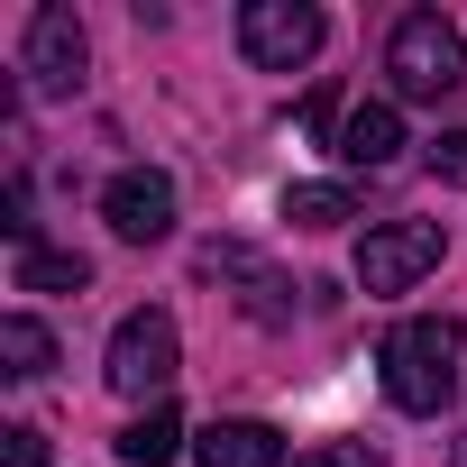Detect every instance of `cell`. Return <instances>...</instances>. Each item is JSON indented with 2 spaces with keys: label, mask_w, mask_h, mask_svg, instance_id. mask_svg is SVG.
I'll return each mask as SVG.
<instances>
[{
  "label": "cell",
  "mask_w": 467,
  "mask_h": 467,
  "mask_svg": "<svg viewBox=\"0 0 467 467\" xmlns=\"http://www.w3.org/2000/svg\"><path fill=\"white\" fill-rule=\"evenodd\" d=\"M458 358H467V330L449 321V312H412V321H394V339H385V394H394V412H449V394H458Z\"/></svg>",
  "instance_id": "obj_1"
},
{
  "label": "cell",
  "mask_w": 467,
  "mask_h": 467,
  "mask_svg": "<svg viewBox=\"0 0 467 467\" xmlns=\"http://www.w3.org/2000/svg\"><path fill=\"white\" fill-rule=\"evenodd\" d=\"M385 74H394L403 101H449V92L467 83V47H458V28H449L440 10H412V19H394V37H385Z\"/></svg>",
  "instance_id": "obj_2"
},
{
  "label": "cell",
  "mask_w": 467,
  "mask_h": 467,
  "mask_svg": "<svg viewBox=\"0 0 467 467\" xmlns=\"http://www.w3.org/2000/svg\"><path fill=\"white\" fill-rule=\"evenodd\" d=\"M440 220H376L367 239H358V285L367 294H412L431 266H440Z\"/></svg>",
  "instance_id": "obj_3"
},
{
  "label": "cell",
  "mask_w": 467,
  "mask_h": 467,
  "mask_svg": "<svg viewBox=\"0 0 467 467\" xmlns=\"http://www.w3.org/2000/svg\"><path fill=\"white\" fill-rule=\"evenodd\" d=\"M174 367H183V339H174V312H129L119 330H110V385L119 394H165L174 385Z\"/></svg>",
  "instance_id": "obj_4"
},
{
  "label": "cell",
  "mask_w": 467,
  "mask_h": 467,
  "mask_svg": "<svg viewBox=\"0 0 467 467\" xmlns=\"http://www.w3.org/2000/svg\"><path fill=\"white\" fill-rule=\"evenodd\" d=\"M239 47H248V65L294 74V65L321 56V10H312V0H248V10H239Z\"/></svg>",
  "instance_id": "obj_5"
},
{
  "label": "cell",
  "mask_w": 467,
  "mask_h": 467,
  "mask_svg": "<svg viewBox=\"0 0 467 467\" xmlns=\"http://www.w3.org/2000/svg\"><path fill=\"white\" fill-rule=\"evenodd\" d=\"M101 220L119 229L129 248H156L165 229H174V174H156V165H119L110 192H101Z\"/></svg>",
  "instance_id": "obj_6"
},
{
  "label": "cell",
  "mask_w": 467,
  "mask_h": 467,
  "mask_svg": "<svg viewBox=\"0 0 467 467\" xmlns=\"http://www.w3.org/2000/svg\"><path fill=\"white\" fill-rule=\"evenodd\" d=\"M83 65H92L83 19H74V10H37V19H28V56H19V74H28L37 92H74Z\"/></svg>",
  "instance_id": "obj_7"
},
{
  "label": "cell",
  "mask_w": 467,
  "mask_h": 467,
  "mask_svg": "<svg viewBox=\"0 0 467 467\" xmlns=\"http://www.w3.org/2000/svg\"><path fill=\"white\" fill-rule=\"evenodd\" d=\"M202 275H229V285H248L239 303H248L257 321H294V285H285L266 257H248V248H220V239H211V248H202Z\"/></svg>",
  "instance_id": "obj_8"
},
{
  "label": "cell",
  "mask_w": 467,
  "mask_h": 467,
  "mask_svg": "<svg viewBox=\"0 0 467 467\" xmlns=\"http://www.w3.org/2000/svg\"><path fill=\"white\" fill-rule=\"evenodd\" d=\"M330 147H339V165H394V156H403V110H394V101H358Z\"/></svg>",
  "instance_id": "obj_9"
},
{
  "label": "cell",
  "mask_w": 467,
  "mask_h": 467,
  "mask_svg": "<svg viewBox=\"0 0 467 467\" xmlns=\"http://www.w3.org/2000/svg\"><path fill=\"white\" fill-rule=\"evenodd\" d=\"M192 458L202 467H285V431H266V421H211L192 440Z\"/></svg>",
  "instance_id": "obj_10"
},
{
  "label": "cell",
  "mask_w": 467,
  "mask_h": 467,
  "mask_svg": "<svg viewBox=\"0 0 467 467\" xmlns=\"http://www.w3.org/2000/svg\"><path fill=\"white\" fill-rule=\"evenodd\" d=\"M174 449H183V412H174V403H147V412L119 431V458H129V467H174Z\"/></svg>",
  "instance_id": "obj_11"
},
{
  "label": "cell",
  "mask_w": 467,
  "mask_h": 467,
  "mask_svg": "<svg viewBox=\"0 0 467 467\" xmlns=\"http://www.w3.org/2000/svg\"><path fill=\"white\" fill-rule=\"evenodd\" d=\"M92 285V257H74V248H19V294H83Z\"/></svg>",
  "instance_id": "obj_12"
},
{
  "label": "cell",
  "mask_w": 467,
  "mask_h": 467,
  "mask_svg": "<svg viewBox=\"0 0 467 467\" xmlns=\"http://www.w3.org/2000/svg\"><path fill=\"white\" fill-rule=\"evenodd\" d=\"M47 367H56V339H47V321L10 312V321H0V376H47Z\"/></svg>",
  "instance_id": "obj_13"
},
{
  "label": "cell",
  "mask_w": 467,
  "mask_h": 467,
  "mask_svg": "<svg viewBox=\"0 0 467 467\" xmlns=\"http://www.w3.org/2000/svg\"><path fill=\"white\" fill-rule=\"evenodd\" d=\"M285 220L294 229H339V220H358V192L348 183H294L285 192Z\"/></svg>",
  "instance_id": "obj_14"
},
{
  "label": "cell",
  "mask_w": 467,
  "mask_h": 467,
  "mask_svg": "<svg viewBox=\"0 0 467 467\" xmlns=\"http://www.w3.org/2000/svg\"><path fill=\"white\" fill-rule=\"evenodd\" d=\"M0 467H47V431L10 421V431H0Z\"/></svg>",
  "instance_id": "obj_15"
},
{
  "label": "cell",
  "mask_w": 467,
  "mask_h": 467,
  "mask_svg": "<svg viewBox=\"0 0 467 467\" xmlns=\"http://www.w3.org/2000/svg\"><path fill=\"white\" fill-rule=\"evenodd\" d=\"M431 174L440 183H467V129H440L431 138Z\"/></svg>",
  "instance_id": "obj_16"
},
{
  "label": "cell",
  "mask_w": 467,
  "mask_h": 467,
  "mask_svg": "<svg viewBox=\"0 0 467 467\" xmlns=\"http://www.w3.org/2000/svg\"><path fill=\"white\" fill-rule=\"evenodd\" d=\"M339 119H348V110H339V92L321 83V92L303 101V129H312V138H339Z\"/></svg>",
  "instance_id": "obj_17"
},
{
  "label": "cell",
  "mask_w": 467,
  "mask_h": 467,
  "mask_svg": "<svg viewBox=\"0 0 467 467\" xmlns=\"http://www.w3.org/2000/svg\"><path fill=\"white\" fill-rule=\"evenodd\" d=\"M303 467H385V458H376V449H312Z\"/></svg>",
  "instance_id": "obj_18"
},
{
  "label": "cell",
  "mask_w": 467,
  "mask_h": 467,
  "mask_svg": "<svg viewBox=\"0 0 467 467\" xmlns=\"http://www.w3.org/2000/svg\"><path fill=\"white\" fill-rule=\"evenodd\" d=\"M458 467H467V440H458Z\"/></svg>",
  "instance_id": "obj_19"
}]
</instances>
